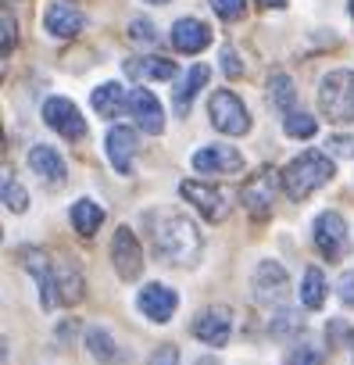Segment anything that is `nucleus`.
Here are the masks:
<instances>
[{
	"mask_svg": "<svg viewBox=\"0 0 354 365\" xmlns=\"http://www.w3.org/2000/svg\"><path fill=\"white\" fill-rule=\"evenodd\" d=\"M301 304L304 308H311V312H318L322 304H326V276H322V269H308L304 272V279H301Z\"/></svg>",
	"mask_w": 354,
	"mask_h": 365,
	"instance_id": "obj_26",
	"label": "nucleus"
},
{
	"mask_svg": "<svg viewBox=\"0 0 354 365\" xmlns=\"http://www.w3.org/2000/svg\"><path fill=\"white\" fill-rule=\"evenodd\" d=\"M347 8H350V19H354V0H350V4H347Z\"/></svg>",
	"mask_w": 354,
	"mask_h": 365,
	"instance_id": "obj_40",
	"label": "nucleus"
},
{
	"mask_svg": "<svg viewBox=\"0 0 354 365\" xmlns=\"http://www.w3.org/2000/svg\"><path fill=\"white\" fill-rule=\"evenodd\" d=\"M43 26H47L51 36L72 40V36H79V33L86 29V15H83L79 8H72L68 0H54V4L47 8V15H43Z\"/></svg>",
	"mask_w": 354,
	"mask_h": 365,
	"instance_id": "obj_16",
	"label": "nucleus"
},
{
	"mask_svg": "<svg viewBox=\"0 0 354 365\" xmlns=\"http://www.w3.org/2000/svg\"><path fill=\"white\" fill-rule=\"evenodd\" d=\"M269 101H272V108L276 111H293V101H297V90H293V79L286 76V72H272V79H269Z\"/></svg>",
	"mask_w": 354,
	"mask_h": 365,
	"instance_id": "obj_25",
	"label": "nucleus"
},
{
	"mask_svg": "<svg viewBox=\"0 0 354 365\" xmlns=\"http://www.w3.org/2000/svg\"><path fill=\"white\" fill-rule=\"evenodd\" d=\"M212 4V11L219 15V19H226V22H236V19H244V0H208Z\"/></svg>",
	"mask_w": 354,
	"mask_h": 365,
	"instance_id": "obj_31",
	"label": "nucleus"
},
{
	"mask_svg": "<svg viewBox=\"0 0 354 365\" xmlns=\"http://www.w3.org/2000/svg\"><path fill=\"white\" fill-rule=\"evenodd\" d=\"M208 115H212V125L226 136H247L251 133V111L244 108V101L229 90H215L212 101H208Z\"/></svg>",
	"mask_w": 354,
	"mask_h": 365,
	"instance_id": "obj_5",
	"label": "nucleus"
},
{
	"mask_svg": "<svg viewBox=\"0 0 354 365\" xmlns=\"http://www.w3.org/2000/svg\"><path fill=\"white\" fill-rule=\"evenodd\" d=\"M251 287H254V301L265 304V308H279V304L290 297V276H286V269H283L279 262H272V258L258 262Z\"/></svg>",
	"mask_w": 354,
	"mask_h": 365,
	"instance_id": "obj_7",
	"label": "nucleus"
},
{
	"mask_svg": "<svg viewBox=\"0 0 354 365\" xmlns=\"http://www.w3.org/2000/svg\"><path fill=\"white\" fill-rule=\"evenodd\" d=\"M90 104H93V111H97L100 118H118V115L125 111V104H129V93H125L118 83H100V86L93 90Z\"/></svg>",
	"mask_w": 354,
	"mask_h": 365,
	"instance_id": "obj_21",
	"label": "nucleus"
},
{
	"mask_svg": "<svg viewBox=\"0 0 354 365\" xmlns=\"http://www.w3.org/2000/svg\"><path fill=\"white\" fill-rule=\"evenodd\" d=\"M122 68L129 79H175V65L161 54L157 58H129Z\"/></svg>",
	"mask_w": 354,
	"mask_h": 365,
	"instance_id": "obj_22",
	"label": "nucleus"
},
{
	"mask_svg": "<svg viewBox=\"0 0 354 365\" xmlns=\"http://www.w3.org/2000/svg\"><path fill=\"white\" fill-rule=\"evenodd\" d=\"M111 265H115L118 279H125V283L140 279V272H143V247L129 226H118L111 237Z\"/></svg>",
	"mask_w": 354,
	"mask_h": 365,
	"instance_id": "obj_9",
	"label": "nucleus"
},
{
	"mask_svg": "<svg viewBox=\"0 0 354 365\" xmlns=\"http://www.w3.org/2000/svg\"><path fill=\"white\" fill-rule=\"evenodd\" d=\"M326 147H329V154H333V158H350V161H354V136H347V133L329 136V140H326Z\"/></svg>",
	"mask_w": 354,
	"mask_h": 365,
	"instance_id": "obj_33",
	"label": "nucleus"
},
{
	"mask_svg": "<svg viewBox=\"0 0 354 365\" xmlns=\"http://www.w3.org/2000/svg\"><path fill=\"white\" fill-rule=\"evenodd\" d=\"M129 115L136 118V125L143 133H150V136L165 133V111H161V104H157V97L150 90H143V86L129 90Z\"/></svg>",
	"mask_w": 354,
	"mask_h": 365,
	"instance_id": "obj_15",
	"label": "nucleus"
},
{
	"mask_svg": "<svg viewBox=\"0 0 354 365\" xmlns=\"http://www.w3.org/2000/svg\"><path fill=\"white\" fill-rule=\"evenodd\" d=\"M68 219H72V230H76L79 237H93V233L100 230V222H104V208H100L97 201L83 197V201H76V205H72Z\"/></svg>",
	"mask_w": 354,
	"mask_h": 365,
	"instance_id": "obj_23",
	"label": "nucleus"
},
{
	"mask_svg": "<svg viewBox=\"0 0 354 365\" xmlns=\"http://www.w3.org/2000/svg\"><path fill=\"white\" fill-rule=\"evenodd\" d=\"M311 240H315V251L329 262H340L350 251V233L340 212H322L311 226Z\"/></svg>",
	"mask_w": 354,
	"mask_h": 365,
	"instance_id": "obj_6",
	"label": "nucleus"
},
{
	"mask_svg": "<svg viewBox=\"0 0 354 365\" xmlns=\"http://www.w3.org/2000/svg\"><path fill=\"white\" fill-rule=\"evenodd\" d=\"M269 329H272L276 336H293V333L304 329V315L293 312V308H279V312L269 319Z\"/></svg>",
	"mask_w": 354,
	"mask_h": 365,
	"instance_id": "obj_29",
	"label": "nucleus"
},
{
	"mask_svg": "<svg viewBox=\"0 0 354 365\" xmlns=\"http://www.w3.org/2000/svg\"><path fill=\"white\" fill-rule=\"evenodd\" d=\"M51 269H54V290H58V301H61V304H79L83 294H86L83 269H79L68 255L51 258Z\"/></svg>",
	"mask_w": 354,
	"mask_h": 365,
	"instance_id": "obj_14",
	"label": "nucleus"
},
{
	"mask_svg": "<svg viewBox=\"0 0 354 365\" xmlns=\"http://www.w3.org/2000/svg\"><path fill=\"white\" fill-rule=\"evenodd\" d=\"M322 361H326V347L318 340H301L286 351L283 365H322Z\"/></svg>",
	"mask_w": 354,
	"mask_h": 365,
	"instance_id": "obj_28",
	"label": "nucleus"
},
{
	"mask_svg": "<svg viewBox=\"0 0 354 365\" xmlns=\"http://www.w3.org/2000/svg\"><path fill=\"white\" fill-rule=\"evenodd\" d=\"M333 175H336V168H333L329 154L304 150V154H297V158L283 168V190H286L290 201H304V197H311L315 190H322Z\"/></svg>",
	"mask_w": 354,
	"mask_h": 365,
	"instance_id": "obj_2",
	"label": "nucleus"
},
{
	"mask_svg": "<svg viewBox=\"0 0 354 365\" xmlns=\"http://www.w3.org/2000/svg\"><path fill=\"white\" fill-rule=\"evenodd\" d=\"M261 8H286V0H258Z\"/></svg>",
	"mask_w": 354,
	"mask_h": 365,
	"instance_id": "obj_38",
	"label": "nucleus"
},
{
	"mask_svg": "<svg viewBox=\"0 0 354 365\" xmlns=\"http://www.w3.org/2000/svg\"><path fill=\"white\" fill-rule=\"evenodd\" d=\"M318 108L336 125H350L354 122V72L350 68H336V72L322 76V83H318Z\"/></svg>",
	"mask_w": 354,
	"mask_h": 365,
	"instance_id": "obj_3",
	"label": "nucleus"
},
{
	"mask_svg": "<svg viewBox=\"0 0 354 365\" xmlns=\"http://www.w3.org/2000/svg\"><path fill=\"white\" fill-rule=\"evenodd\" d=\"M43 122L65 136V140H83L86 136V118L79 115V108L68 101V97H51L43 101Z\"/></svg>",
	"mask_w": 354,
	"mask_h": 365,
	"instance_id": "obj_10",
	"label": "nucleus"
},
{
	"mask_svg": "<svg viewBox=\"0 0 354 365\" xmlns=\"http://www.w3.org/2000/svg\"><path fill=\"white\" fill-rule=\"evenodd\" d=\"M29 168L43 179V182H54V187H58V182H65V158L54 150V147H43V143H36L33 150H29Z\"/></svg>",
	"mask_w": 354,
	"mask_h": 365,
	"instance_id": "obj_20",
	"label": "nucleus"
},
{
	"mask_svg": "<svg viewBox=\"0 0 354 365\" xmlns=\"http://www.w3.org/2000/svg\"><path fill=\"white\" fill-rule=\"evenodd\" d=\"M104 147H108V161L115 165V172L129 175V172H132V158H136V129L115 125V129L108 133Z\"/></svg>",
	"mask_w": 354,
	"mask_h": 365,
	"instance_id": "obj_17",
	"label": "nucleus"
},
{
	"mask_svg": "<svg viewBox=\"0 0 354 365\" xmlns=\"http://www.w3.org/2000/svg\"><path fill=\"white\" fill-rule=\"evenodd\" d=\"M129 40L132 43H157V33L147 19H129Z\"/></svg>",
	"mask_w": 354,
	"mask_h": 365,
	"instance_id": "obj_32",
	"label": "nucleus"
},
{
	"mask_svg": "<svg viewBox=\"0 0 354 365\" xmlns=\"http://www.w3.org/2000/svg\"><path fill=\"white\" fill-rule=\"evenodd\" d=\"M179 197L190 201L208 222H222L229 215V208H233L229 197H226V190L212 187V182H201V179H183L179 182Z\"/></svg>",
	"mask_w": 354,
	"mask_h": 365,
	"instance_id": "obj_8",
	"label": "nucleus"
},
{
	"mask_svg": "<svg viewBox=\"0 0 354 365\" xmlns=\"http://www.w3.org/2000/svg\"><path fill=\"white\" fill-rule=\"evenodd\" d=\"M279 182H283V172H276L272 165L258 168L240 190V201L244 208L254 215V219H269L272 208H276V197H279Z\"/></svg>",
	"mask_w": 354,
	"mask_h": 365,
	"instance_id": "obj_4",
	"label": "nucleus"
},
{
	"mask_svg": "<svg viewBox=\"0 0 354 365\" xmlns=\"http://www.w3.org/2000/svg\"><path fill=\"white\" fill-rule=\"evenodd\" d=\"M0 26H4V54H11V47L19 43V26H15L11 11H4V15H0Z\"/></svg>",
	"mask_w": 354,
	"mask_h": 365,
	"instance_id": "obj_36",
	"label": "nucleus"
},
{
	"mask_svg": "<svg viewBox=\"0 0 354 365\" xmlns=\"http://www.w3.org/2000/svg\"><path fill=\"white\" fill-rule=\"evenodd\" d=\"M147 365H179V347H175V344H161V347L150 354Z\"/></svg>",
	"mask_w": 354,
	"mask_h": 365,
	"instance_id": "obj_34",
	"label": "nucleus"
},
{
	"mask_svg": "<svg viewBox=\"0 0 354 365\" xmlns=\"http://www.w3.org/2000/svg\"><path fill=\"white\" fill-rule=\"evenodd\" d=\"M336 294H340V301H343L347 308H354V269L336 279Z\"/></svg>",
	"mask_w": 354,
	"mask_h": 365,
	"instance_id": "obj_35",
	"label": "nucleus"
},
{
	"mask_svg": "<svg viewBox=\"0 0 354 365\" xmlns=\"http://www.w3.org/2000/svg\"><path fill=\"white\" fill-rule=\"evenodd\" d=\"M283 133L290 136V140H308V136H315L318 133V122L308 115V111H286L283 115Z\"/></svg>",
	"mask_w": 354,
	"mask_h": 365,
	"instance_id": "obj_27",
	"label": "nucleus"
},
{
	"mask_svg": "<svg viewBox=\"0 0 354 365\" xmlns=\"http://www.w3.org/2000/svg\"><path fill=\"white\" fill-rule=\"evenodd\" d=\"M208 79H212V68H208V65H194L187 76H179V83H175V90H172V101H175V111H179L183 118H187L194 97L201 93V86H204Z\"/></svg>",
	"mask_w": 354,
	"mask_h": 365,
	"instance_id": "obj_19",
	"label": "nucleus"
},
{
	"mask_svg": "<svg viewBox=\"0 0 354 365\" xmlns=\"http://www.w3.org/2000/svg\"><path fill=\"white\" fill-rule=\"evenodd\" d=\"M212 43V29L201 19H179L172 26V47L179 54H201Z\"/></svg>",
	"mask_w": 354,
	"mask_h": 365,
	"instance_id": "obj_18",
	"label": "nucleus"
},
{
	"mask_svg": "<svg viewBox=\"0 0 354 365\" xmlns=\"http://www.w3.org/2000/svg\"><path fill=\"white\" fill-rule=\"evenodd\" d=\"M233 333V312L226 304H208L197 319H194V336L208 347H226Z\"/></svg>",
	"mask_w": 354,
	"mask_h": 365,
	"instance_id": "obj_11",
	"label": "nucleus"
},
{
	"mask_svg": "<svg viewBox=\"0 0 354 365\" xmlns=\"http://www.w3.org/2000/svg\"><path fill=\"white\" fill-rule=\"evenodd\" d=\"M194 168L204 175H236L244 168V154L229 143H212L194 154Z\"/></svg>",
	"mask_w": 354,
	"mask_h": 365,
	"instance_id": "obj_12",
	"label": "nucleus"
},
{
	"mask_svg": "<svg viewBox=\"0 0 354 365\" xmlns=\"http://www.w3.org/2000/svg\"><path fill=\"white\" fill-rule=\"evenodd\" d=\"M136 308L150 322H168L175 315V308H179V294H175L172 287H165V283H147L136 297Z\"/></svg>",
	"mask_w": 354,
	"mask_h": 365,
	"instance_id": "obj_13",
	"label": "nucleus"
},
{
	"mask_svg": "<svg viewBox=\"0 0 354 365\" xmlns=\"http://www.w3.org/2000/svg\"><path fill=\"white\" fill-rule=\"evenodd\" d=\"M86 351H90L97 361H104V365L122 361V347L115 344V336H111L104 326H90V329H86Z\"/></svg>",
	"mask_w": 354,
	"mask_h": 365,
	"instance_id": "obj_24",
	"label": "nucleus"
},
{
	"mask_svg": "<svg viewBox=\"0 0 354 365\" xmlns=\"http://www.w3.org/2000/svg\"><path fill=\"white\" fill-rule=\"evenodd\" d=\"M4 208L8 212H15V215H22L26 208H29V194H26V187H22V182L19 179H4Z\"/></svg>",
	"mask_w": 354,
	"mask_h": 365,
	"instance_id": "obj_30",
	"label": "nucleus"
},
{
	"mask_svg": "<svg viewBox=\"0 0 354 365\" xmlns=\"http://www.w3.org/2000/svg\"><path fill=\"white\" fill-rule=\"evenodd\" d=\"M143 4H168V0H143Z\"/></svg>",
	"mask_w": 354,
	"mask_h": 365,
	"instance_id": "obj_39",
	"label": "nucleus"
},
{
	"mask_svg": "<svg viewBox=\"0 0 354 365\" xmlns=\"http://www.w3.org/2000/svg\"><path fill=\"white\" fill-rule=\"evenodd\" d=\"M143 226H147V237H150V247L161 262L168 265H197L201 258V230L183 215V212H175V208H150L143 212Z\"/></svg>",
	"mask_w": 354,
	"mask_h": 365,
	"instance_id": "obj_1",
	"label": "nucleus"
},
{
	"mask_svg": "<svg viewBox=\"0 0 354 365\" xmlns=\"http://www.w3.org/2000/svg\"><path fill=\"white\" fill-rule=\"evenodd\" d=\"M222 68H226V76H229V79L244 76V65L236 61V51H233V47H226V51H222Z\"/></svg>",
	"mask_w": 354,
	"mask_h": 365,
	"instance_id": "obj_37",
	"label": "nucleus"
}]
</instances>
